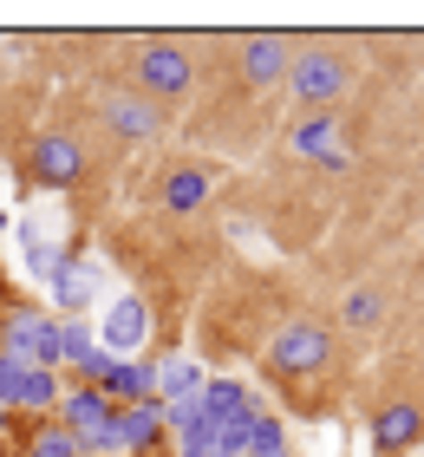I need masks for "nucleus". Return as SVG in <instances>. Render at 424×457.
Returning <instances> with one entry per match:
<instances>
[]
</instances>
